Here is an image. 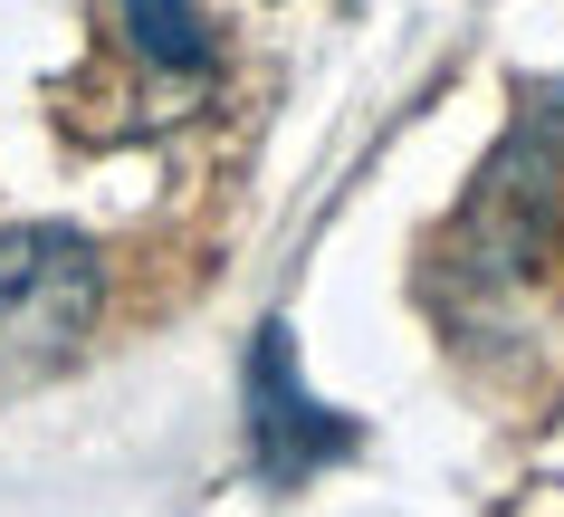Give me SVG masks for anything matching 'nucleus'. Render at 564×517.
I'll return each instance as SVG.
<instances>
[{
  "instance_id": "nucleus-3",
  "label": "nucleus",
  "mask_w": 564,
  "mask_h": 517,
  "mask_svg": "<svg viewBox=\"0 0 564 517\" xmlns=\"http://www.w3.org/2000/svg\"><path fill=\"white\" fill-rule=\"evenodd\" d=\"M116 30L144 49L153 67H210V20H202V0H116Z\"/></svg>"
},
{
  "instance_id": "nucleus-1",
  "label": "nucleus",
  "mask_w": 564,
  "mask_h": 517,
  "mask_svg": "<svg viewBox=\"0 0 564 517\" xmlns=\"http://www.w3.org/2000/svg\"><path fill=\"white\" fill-rule=\"evenodd\" d=\"M106 306V259L87 230H0V365L67 355Z\"/></svg>"
},
{
  "instance_id": "nucleus-2",
  "label": "nucleus",
  "mask_w": 564,
  "mask_h": 517,
  "mask_svg": "<svg viewBox=\"0 0 564 517\" xmlns=\"http://www.w3.org/2000/svg\"><path fill=\"white\" fill-rule=\"evenodd\" d=\"M249 422H259V470L268 480H306V470H326L335 451H355V422L345 412H326V402L297 384V345H288V326L259 335V355H249Z\"/></svg>"
}]
</instances>
